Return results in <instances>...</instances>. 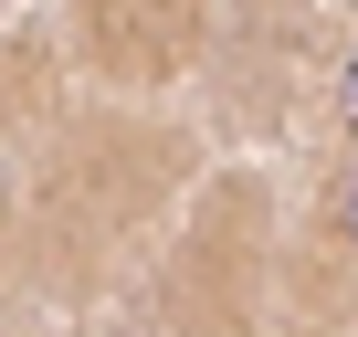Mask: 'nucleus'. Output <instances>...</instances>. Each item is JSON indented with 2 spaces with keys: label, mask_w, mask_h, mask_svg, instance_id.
Listing matches in <instances>:
<instances>
[{
  "label": "nucleus",
  "mask_w": 358,
  "mask_h": 337,
  "mask_svg": "<svg viewBox=\"0 0 358 337\" xmlns=\"http://www.w3.org/2000/svg\"><path fill=\"white\" fill-rule=\"evenodd\" d=\"M337 127H348V148H358V43H348V64H337Z\"/></svg>",
  "instance_id": "nucleus-2"
},
{
  "label": "nucleus",
  "mask_w": 358,
  "mask_h": 337,
  "mask_svg": "<svg viewBox=\"0 0 358 337\" xmlns=\"http://www.w3.org/2000/svg\"><path fill=\"white\" fill-rule=\"evenodd\" d=\"M316 243H327L337 264H358V148L327 168V201H316Z\"/></svg>",
  "instance_id": "nucleus-1"
}]
</instances>
